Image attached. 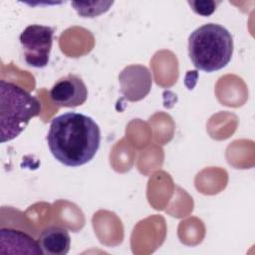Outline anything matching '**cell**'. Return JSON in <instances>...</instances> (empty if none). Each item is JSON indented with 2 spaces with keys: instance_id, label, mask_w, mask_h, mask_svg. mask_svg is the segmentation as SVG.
I'll list each match as a JSON object with an SVG mask.
<instances>
[{
  "instance_id": "6da1fadb",
  "label": "cell",
  "mask_w": 255,
  "mask_h": 255,
  "mask_svg": "<svg viewBox=\"0 0 255 255\" xmlns=\"http://www.w3.org/2000/svg\"><path fill=\"white\" fill-rule=\"evenodd\" d=\"M53 156L67 166H80L91 161L101 142V130L91 118L79 113H65L51 121L47 134Z\"/></svg>"
},
{
  "instance_id": "7a4b0ae2",
  "label": "cell",
  "mask_w": 255,
  "mask_h": 255,
  "mask_svg": "<svg viewBox=\"0 0 255 255\" xmlns=\"http://www.w3.org/2000/svg\"><path fill=\"white\" fill-rule=\"evenodd\" d=\"M233 54V39L219 24L207 23L188 37V55L198 70L211 73L224 68Z\"/></svg>"
},
{
  "instance_id": "3957f363",
  "label": "cell",
  "mask_w": 255,
  "mask_h": 255,
  "mask_svg": "<svg viewBox=\"0 0 255 255\" xmlns=\"http://www.w3.org/2000/svg\"><path fill=\"white\" fill-rule=\"evenodd\" d=\"M40 112L39 100L28 91L12 82H0L1 142L16 138Z\"/></svg>"
},
{
  "instance_id": "277c9868",
  "label": "cell",
  "mask_w": 255,
  "mask_h": 255,
  "mask_svg": "<svg viewBox=\"0 0 255 255\" xmlns=\"http://www.w3.org/2000/svg\"><path fill=\"white\" fill-rule=\"evenodd\" d=\"M54 29L44 25H29L20 35L24 60L30 67L44 68L49 63Z\"/></svg>"
},
{
  "instance_id": "5b68a950",
  "label": "cell",
  "mask_w": 255,
  "mask_h": 255,
  "mask_svg": "<svg viewBox=\"0 0 255 255\" xmlns=\"http://www.w3.org/2000/svg\"><path fill=\"white\" fill-rule=\"evenodd\" d=\"M52 102L64 108L82 106L88 98V89L83 80L74 74L60 78L50 91Z\"/></svg>"
},
{
  "instance_id": "8992f818",
  "label": "cell",
  "mask_w": 255,
  "mask_h": 255,
  "mask_svg": "<svg viewBox=\"0 0 255 255\" xmlns=\"http://www.w3.org/2000/svg\"><path fill=\"white\" fill-rule=\"evenodd\" d=\"M121 92L130 102L142 100L150 91L152 78L149 70L141 65H129L119 75Z\"/></svg>"
},
{
  "instance_id": "52a82bcc",
  "label": "cell",
  "mask_w": 255,
  "mask_h": 255,
  "mask_svg": "<svg viewBox=\"0 0 255 255\" xmlns=\"http://www.w3.org/2000/svg\"><path fill=\"white\" fill-rule=\"evenodd\" d=\"M0 233L1 247L14 248L13 253L43 254L38 238H35L31 231L2 227Z\"/></svg>"
},
{
  "instance_id": "ba28073f",
  "label": "cell",
  "mask_w": 255,
  "mask_h": 255,
  "mask_svg": "<svg viewBox=\"0 0 255 255\" xmlns=\"http://www.w3.org/2000/svg\"><path fill=\"white\" fill-rule=\"evenodd\" d=\"M43 254L65 255L71 246V237L66 228L60 226H49L43 229L38 237Z\"/></svg>"
},
{
  "instance_id": "9c48e42d",
  "label": "cell",
  "mask_w": 255,
  "mask_h": 255,
  "mask_svg": "<svg viewBox=\"0 0 255 255\" xmlns=\"http://www.w3.org/2000/svg\"><path fill=\"white\" fill-rule=\"evenodd\" d=\"M77 13L82 17L94 18L106 13L114 4V1H93V2H72Z\"/></svg>"
},
{
  "instance_id": "30bf717a",
  "label": "cell",
  "mask_w": 255,
  "mask_h": 255,
  "mask_svg": "<svg viewBox=\"0 0 255 255\" xmlns=\"http://www.w3.org/2000/svg\"><path fill=\"white\" fill-rule=\"evenodd\" d=\"M219 2L213 1V0H192L188 1V4L190 5L191 9L198 15L207 17L211 15Z\"/></svg>"
}]
</instances>
